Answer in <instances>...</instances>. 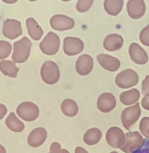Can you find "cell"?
Masks as SVG:
<instances>
[{
  "instance_id": "9",
  "label": "cell",
  "mask_w": 149,
  "mask_h": 153,
  "mask_svg": "<svg viewBox=\"0 0 149 153\" xmlns=\"http://www.w3.org/2000/svg\"><path fill=\"white\" fill-rule=\"evenodd\" d=\"M84 44L80 38L67 37L64 38L63 50L66 55L73 56L80 54L84 49Z\"/></svg>"
},
{
  "instance_id": "11",
  "label": "cell",
  "mask_w": 149,
  "mask_h": 153,
  "mask_svg": "<svg viewBox=\"0 0 149 153\" xmlns=\"http://www.w3.org/2000/svg\"><path fill=\"white\" fill-rule=\"evenodd\" d=\"M94 66L93 59L90 55L83 54L77 58L75 63V69L79 75L86 76L92 71Z\"/></svg>"
},
{
  "instance_id": "26",
  "label": "cell",
  "mask_w": 149,
  "mask_h": 153,
  "mask_svg": "<svg viewBox=\"0 0 149 153\" xmlns=\"http://www.w3.org/2000/svg\"><path fill=\"white\" fill-rule=\"evenodd\" d=\"M0 59H5L8 57L12 50V46L10 43L7 41H0Z\"/></svg>"
},
{
  "instance_id": "21",
  "label": "cell",
  "mask_w": 149,
  "mask_h": 153,
  "mask_svg": "<svg viewBox=\"0 0 149 153\" xmlns=\"http://www.w3.org/2000/svg\"><path fill=\"white\" fill-rule=\"evenodd\" d=\"M0 69L2 73L5 76L16 78L19 68L16 66V63L10 60H1Z\"/></svg>"
},
{
  "instance_id": "3",
  "label": "cell",
  "mask_w": 149,
  "mask_h": 153,
  "mask_svg": "<svg viewBox=\"0 0 149 153\" xmlns=\"http://www.w3.org/2000/svg\"><path fill=\"white\" fill-rule=\"evenodd\" d=\"M60 46L59 36L53 32H49L39 44V47L45 55H53L57 53Z\"/></svg>"
},
{
  "instance_id": "25",
  "label": "cell",
  "mask_w": 149,
  "mask_h": 153,
  "mask_svg": "<svg viewBox=\"0 0 149 153\" xmlns=\"http://www.w3.org/2000/svg\"><path fill=\"white\" fill-rule=\"evenodd\" d=\"M102 136V132L99 129L92 128L88 130L83 136V141L86 144H96Z\"/></svg>"
},
{
  "instance_id": "1",
  "label": "cell",
  "mask_w": 149,
  "mask_h": 153,
  "mask_svg": "<svg viewBox=\"0 0 149 153\" xmlns=\"http://www.w3.org/2000/svg\"><path fill=\"white\" fill-rule=\"evenodd\" d=\"M32 46V42L25 36L15 42L13 44L12 60L17 63H23L27 61L30 56Z\"/></svg>"
},
{
  "instance_id": "15",
  "label": "cell",
  "mask_w": 149,
  "mask_h": 153,
  "mask_svg": "<svg viewBox=\"0 0 149 153\" xmlns=\"http://www.w3.org/2000/svg\"><path fill=\"white\" fill-rule=\"evenodd\" d=\"M47 136V131L44 128L38 127L34 129L28 136V144L32 147H39L45 142Z\"/></svg>"
},
{
  "instance_id": "4",
  "label": "cell",
  "mask_w": 149,
  "mask_h": 153,
  "mask_svg": "<svg viewBox=\"0 0 149 153\" xmlns=\"http://www.w3.org/2000/svg\"><path fill=\"white\" fill-rule=\"evenodd\" d=\"M139 76L136 71L127 69L118 73L115 77V82L120 88L127 89L135 86L138 83Z\"/></svg>"
},
{
  "instance_id": "31",
  "label": "cell",
  "mask_w": 149,
  "mask_h": 153,
  "mask_svg": "<svg viewBox=\"0 0 149 153\" xmlns=\"http://www.w3.org/2000/svg\"><path fill=\"white\" fill-rule=\"evenodd\" d=\"M142 91L143 94L149 96V75H147L142 81Z\"/></svg>"
},
{
  "instance_id": "13",
  "label": "cell",
  "mask_w": 149,
  "mask_h": 153,
  "mask_svg": "<svg viewBox=\"0 0 149 153\" xmlns=\"http://www.w3.org/2000/svg\"><path fill=\"white\" fill-rule=\"evenodd\" d=\"M146 10L145 3L142 0H130L127 3V11L131 19H138L142 17Z\"/></svg>"
},
{
  "instance_id": "19",
  "label": "cell",
  "mask_w": 149,
  "mask_h": 153,
  "mask_svg": "<svg viewBox=\"0 0 149 153\" xmlns=\"http://www.w3.org/2000/svg\"><path fill=\"white\" fill-rule=\"evenodd\" d=\"M127 143L130 148V153L138 149L142 145L144 139L138 131L130 132L126 134Z\"/></svg>"
},
{
  "instance_id": "17",
  "label": "cell",
  "mask_w": 149,
  "mask_h": 153,
  "mask_svg": "<svg viewBox=\"0 0 149 153\" xmlns=\"http://www.w3.org/2000/svg\"><path fill=\"white\" fill-rule=\"evenodd\" d=\"M26 26L28 34L32 39L39 41L42 38L44 35V31L35 19L28 18L26 20Z\"/></svg>"
},
{
  "instance_id": "30",
  "label": "cell",
  "mask_w": 149,
  "mask_h": 153,
  "mask_svg": "<svg viewBox=\"0 0 149 153\" xmlns=\"http://www.w3.org/2000/svg\"><path fill=\"white\" fill-rule=\"evenodd\" d=\"M132 153H149V140L145 139L140 147Z\"/></svg>"
},
{
  "instance_id": "20",
  "label": "cell",
  "mask_w": 149,
  "mask_h": 153,
  "mask_svg": "<svg viewBox=\"0 0 149 153\" xmlns=\"http://www.w3.org/2000/svg\"><path fill=\"white\" fill-rule=\"evenodd\" d=\"M106 139L108 143H119L120 142H123L125 140L124 132L122 130L117 127H112L108 130L106 134Z\"/></svg>"
},
{
  "instance_id": "10",
  "label": "cell",
  "mask_w": 149,
  "mask_h": 153,
  "mask_svg": "<svg viewBox=\"0 0 149 153\" xmlns=\"http://www.w3.org/2000/svg\"><path fill=\"white\" fill-rule=\"evenodd\" d=\"M116 106V100L112 93L101 94L98 99L97 106L101 112L107 113L113 110Z\"/></svg>"
},
{
  "instance_id": "22",
  "label": "cell",
  "mask_w": 149,
  "mask_h": 153,
  "mask_svg": "<svg viewBox=\"0 0 149 153\" xmlns=\"http://www.w3.org/2000/svg\"><path fill=\"white\" fill-rule=\"evenodd\" d=\"M104 9L107 14L116 16L121 12L124 6L122 0H106L104 1Z\"/></svg>"
},
{
  "instance_id": "7",
  "label": "cell",
  "mask_w": 149,
  "mask_h": 153,
  "mask_svg": "<svg viewBox=\"0 0 149 153\" xmlns=\"http://www.w3.org/2000/svg\"><path fill=\"white\" fill-rule=\"evenodd\" d=\"M3 35L7 38L14 40L22 36V23L14 19H7L3 24Z\"/></svg>"
},
{
  "instance_id": "29",
  "label": "cell",
  "mask_w": 149,
  "mask_h": 153,
  "mask_svg": "<svg viewBox=\"0 0 149 153\" xmlns=\"http://www.w3.org/2000/svg\"><path fill=\"white\" fill-rule=\"evenodd\" d=\"M139 39L141 43L145 46L149 47V25L145 27L139 34Z\"/></svg>"
},
{
  "instance_id": "16",
  "label": "cell",
  "mask_w": 149,
  "mask_h": 153,
  "mask_svg": "<svg viewBox=\"0 0 149 153\" xmlns=\"http://www.w3.org/2000/svg\"><path fill=\"white\" fill-rule=\"evenodd\" d=\"M123 38L117 34H112L107 36L104 41V49L109 52H114L120 49L123 45Z\"/></svg>"
},
{
  "instance_id": "34",
  "label": "cell",
  "mask_w": 149,
  "mask_h": 153,
  "mask_svg": "<svg viewBox=\"0 0 149 153\" xmlns=\"http://www.w3.org/2000/svg\"><path fill=\"white\" fill-rule=\"evenodd\" d=\"M75 153H88L85 149L82 148L77 147L76 148L75 150Z\"/></svg>"
},
{
  "instance_id": "5",
  "label": "cell",
  "mask_w": 149,
  "mask_h": 153,
  "mask_svg": "<svg viewBox=\"0 0 149 153\" xmlns=\"http://www.w3.org/2000/svg\"><path fill=\"white\" fill-rule=\"evenodd\" d=\"M16 113L25 121H35L39 117V109L38 106L31 102H22L18 106Z\"/></svg>"
},
{
  "instance_id": "32",
  "label": "cell",
  "mask_w": 149,
  "mask_h": 153,
  "mask_svg": "<svg viewBox=\"0 0 149 153\" xmlns=\"http://www.w3.org/2000/svg\"><path fill=\"white\" fill-rule=\"evenodd\" d=\"M61 146L58 142H53L51 145L50 152L48 153H60L61 151Z\"/></svg>"
},
{
  "instance_id": "24",
  "label": "cell",
  "mask_w": 149,
  "mask_h": 153,
  "mask_svg": "<svg viewBox=\"0 0 149 153\" xmlns=\"http://www.w3.org/2000/svg\"><path fill=\"white\" fill-rule=\"evenodd\" d=\"M61 109L65 115L71 117L76 116L79 110L77 103L70 99H66L62 102Z\"/></svg>"
},
{
  "instance_id": "27",
  "label": "cell",
  "mask_w": 149,
  "mask_h": 153,
  "mask_svg": "<svg viewBox=\"0 0 149 153\" xmlns=\"http://www.w3.org/2000/svg\"><path fill=\"white\" fill-rule=\"evenodd\" d=\"M93 2V0H79L76 4V10L80 13L86 12L90 8Z\"/></svg>"
},
{
  "instance_id": "23",
  "label": "cell",
  "mask_w": 149,
  "mask_h": 153,
  "mask_svg": "<svg viewBox=\"0 0 149 153\" xmlns=\"http://www.w3.org/2000/svg\"><path fill=\"white\" fill-rule=\"evenodd\" d=\"M5 123L9 129L14 132H21L25 129V124L14 112L10 114L6 119Z\"/></svg>"
},
{
  "instance_id": "6",
  "label": "cell",
  "mask_w": 149,
  "mask_h": 153,
  "mask_svg": "<svg viewBox=\"0 0 149 153\" xmlns=\"http://www.w3.org/2000/svg\"><path fill=\"white\" fill-rule=\"evenodd\" d=\"M141 114V109L139 102L133 106L125 108L121 114L122 124L127 130L138 120Z\"/></svg>"
},
{
  "instance_id": "35",
  "label": "cell",
  "mask_w": 149,
  "mask_h": 153,
  "mask_svg": "<svg viewBox=\"0 0 149 153\" xmlns=\"http://www.w3.org/2000/svg\"><path fill=\"white\" fill-rule=\"evenodd\" d=\"M61 153H69V152L65 149H63L61 151Z\"/></svg>"
},
{
  "instance_id": "2",
  "label": "cell",
  "mask_w": 149,
  "mask_h": 153,
  "mask_svg": "<svg viewBox=\"0 0 149 153\" xmlns=\"http://www.w3.org/2000/svg\"><path fill=\"white\" fill-rule=\"evenodd\" d=\"M42 80L46 84L53 85L57 83L60 77V71L57 64L54 61H45L41 69Z\"/></svg>"
},
{
  "instance_id": "12",
  "label": "cell",
  "mask_w": 149,
  "mask_h": 153,
  "mask_svg": "<svg viewBox=\"0 0 149 153\" xmlns=\"http://www.w3.org/2000/svg\"><path fill=\"white\" fill-rule=\"evenodd\" d=\"M129 53L131 60L139 65H144L148 61L147 52L137 43H133L130 44L129 48Z\"/></svg>"
},
{
  "instance_id": "33",
  "label": "cell",
  "mask_w": 149,
  "mask_h": 153,
  "mask_svg": "<svg viewBox=\"0 0 149 153\" xmlns=\"http://www.w3.org/2000/svg\"><path fill=\"white\" fill-rule=\"evenodd\" d=\"M141 105L144 109L149 111V96L144 97L141 102Z\"/></svg>"
},
{
  "instance_id": "18",
  "label": "cell",
  "mask_w": 149,
  "mask_h": 153,
  "mask_svg": "<svg viewBox=\"0 0 149 153\" xmlns=\"http://www.w3.org/2000/svg\"><path fill=\"white\" fill-rule=\"evenodd\" d=\"M140 97V92L136 88H132L121 94L120 100L124 105H130L137 102Z\"/></svg>"
},
{
  "instance_id": "8",
  "label": "cell",
  "mask_w": 149,
  "mask_h": 153,
  "mask_svg": "<svg viewBox=\"0 0 149 153\" xmlns=\"http://www.w3.org/2000/svg\"><path fill=\"white\" fill-rule=\"evenodd\" d=\"M74 19L62 14L54 15L50 19L51 27L57 31H63L72 29L74 27Z\"/></svg>"
},
{
  "instance_id": "14",
  "label": "cell",
  "mask_w": 149,
  "mask_h": 153,
  "mask_svg": "<svg viewBox=\"0 0 149 153\" xmlns=\"http://www.w3.org/2000/svg\"><path fill=\"white\" fill-rule=\"evenodd\" d=\"M97 60L103 68L111 72L117 71L121 66L120 61L118 58L104 53L98 55Z\"/></svg>"
},
{
  "instance_id": "28",
  "label": "cell",
  "mask_w": 149,
  "mask_h": 153,
  "mask_svg": "<svg viewBox=\"0 0 149 153\" xmlns=\"http://www.w3.org/2000/svg\"><path fill=\"white\" fill-rule=\"evenodd\" d=\"M139 130L144 136L149 138V117L142 119L139 124Z\"/></svg>"
}]
</instances>
